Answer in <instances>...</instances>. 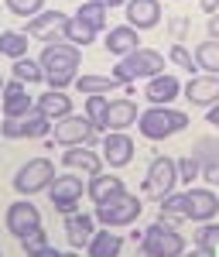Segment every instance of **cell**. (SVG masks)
I'll return each mask as SVG.
<instances>
[{
  "mask_svg": "<svg viewBox=\"0 0 219 257\" xmlns=\"http://www.w3.org/2000/svg\"><path fill=\"white\" fill-rule=\"evenodd\" d=\"M79 59H82V52L76 45H69V41H52V45H45L41 55H38V65H41V72H45L48 89L65 93L69 82L79 79Z\"/></svg>",
  "mask_w": 219,
  "mask_h": 257,
  "instance_id": "1",
  "label": "cell"
},
{
  "mask_svg": "<svg viewBox=\"0 0 219 257\" xmlns=\"http://www.w3.org/2000/svg\"><path fill=\"white\" fill-rule=\"evenodd\" d=\"M185 127H188V113H181L175 106H147V110H140V120H137V131L147 141L175 138Z\"/></svg>",
  "mask_w": 219,
  "mask_h": 257,
  "instance_id": "2",
  "label": "cell"
},
{
  "mask_svg": "<svg viewBox=\"0 0 219 257\" xmlns=\"http://www.w3.org/2000/svg\"><path fill=\"white\" fill-rule=\"evenodd\" d=\"M164 76V55L154 52V48H137L134 55H127V59H117L113 65V79L123 86V82H134V79H158Z\"/></svg>",
  "mask_w": 219,
  "mask_h": 257,
  "instance_id": "3",
  "label": "cell"
},
{
  "mask_svg": "<svg viewBox=\"0 0 219 257\" xmlns=\"http://www.w3.org/2000/svg\"><path fill=\"white\" fill-rule=\"evenodd\" d=\"M52 182H55V161H48V158L24 161L18 172H14V178H11V185H14V192H18L21 199H31V196H38V192H48Z\"/></svg>",
  "mask_w": 219,
  "mask_h": 257,
  "instance_id": "4",
  "label": "cell"
},
{
  "mask_svg": "<svg viewBox=\"0 0 219 257\" xmlns=\"http://www.w3.org/2000/svg\"><path fill=\"white\" fill-rule=\"evenodd\" d=\"M137 250H140V254H147V257H181L188 247H185V237L178 233V226L151 223V226L140 233Z\"/></svg>",
  "mask_w": 219,
  "mask_h": 257,
  "instance_id": "5",
  "label": "cell"
},
{
  "mask_svg": "<svg viewBox=\"0 0 219 257\" xmlns=\"http://www.w3.org/2000/svg\"><path fill=\"white\" fill-rule=\"evenodd\" d=\"M175 185H178V158H164V155L151 158L147 175H144V185H140L144 196L158 199V206H161L168 196H175Z\"/></svg>",
  "mask_w": 219,
  "mask_h": 257,
  "instance_id": "6",
  "label": "cell"
},
{
  "mask_svg": "<svg viewBox=\"0 0 219 257\" xmlns=\"http://www.w3.org/2000/svg\"><path fill=\"white\" fill-rule=\"evenodd\" d=\"M144 213V199L134 196V192H123L120 199L106 202V206H96V223L103 230H120V226H134L137 216Z\"/></svg>",
  "mask_w": 219,
  "mask_h": 257,
  "instance_id": "7",
  "label": "cell"
},
{
  "mask_svg": "<svg viewBox=\"0 0 219 257\" xmlns=\"http://www.w3.org/2000/svg\"><path fill=\"white\" fill-rule=\"evenodd\" d=\"M86 185H89V182H82V175H76V172H62V175H55L52 189H48L52 209H55L59 216L79 213V202H82V196H86Z\"/></svg>",
  "mask_w": 219,
  "mask_h": 257,
  "instance_id": "8",
  "label": "cell"
},
{
  "mask_svg": "<svg viewBox=\"0 0 219 257\" xmlns=\"http://www.w3.org/2000/svg\"><path fill=\"white\" fill-rule=\"evenodd\" d=\"M100 134L103 131L89 117H65L52 127V141L62 144L65 151H69V148H89V144L100 141Z\"/></svg>",
  "mask_w": 219,
  "mask_h": 257,
  "instance_id": "9",
  "label": "cell"
},
{
  "mask_svg": "<svg viewBox=\"0 0 219 257\" xmlns=\"http://www.w3.org/2000/svg\"><path fill=\"white\" fill-rule=\"evenodd\" d=\"M4 223H7V230L18 240H28L31 233H41V213H38V206H35L31 199L11 202L7 213H4Z\"/></svg>",
  "mask_w": 219,
  "mask_h": 257,
  "instance_id": "10",
  "label": "cell"
},
{
  "mask_svg": "<svg viewBox=\"0 0 219 257\" xmlns=\"http://www.w3.org/2000/svg\"><path fill=\"white\" fill-rule=\"evenodd\" d=\"M69 14L65 11H41L38 18H31L24 24V35L28 38H38L45 45H52V41H65V28H69Z\"/></svg>",
  "mask_w": 219,
  "mask_h": 257,
  "instance_id": "11",
  "label": "cell"
},
{
  "mask_svg": "<svg viewBox=\"0 0 219 257\" xmlns=\"http://www.w3.org/2000/svg\"><path fill=\"white\" fill-rule=\"evenodd\" d=\"M185 216L188 223H216L219 216V196L212 189H185Z\"/></svg>",
  "mask_w": 219,
  "mask_h": 257,
  "instance_id": "12",
  "label": "cell"
},
{
  "mask_svg": "<svg viewBox=\"0 0 219 257\" xmlns=\"http://www.w3.org/2000/svg\"><path fill=\"white\" fill-rule=\"evenodd\" d=\"M0 134L11 141H24V138H45L52 134V120L41 113L38 106L28 113V117H18V120H4L0 123Z\"/></svg>",
  "mask_w": 219,
  "mask_h": 257,
  "instance_id": "13",
  "label": "cell"
},
{
  "mask_svg": "<svg viewBox=\"0 0 219 257\" xmlns=\"http://www.w3.org/2000/svg\"><path fill=\"white\" fill-rule=\"evenodd\" d=\"M134 161V138L123 134V131H110L103 138V165L110 168H123Z\"/></svg>",
  "mask_w": 219,
  "mask_h": 257,
  "instance_id": "14",
  "label": "cell"
},
{
  "mask_svg": "<svg viewBox=\"0 0 219 257\" xmlns=\"http://www.w3.org/2000/svg\"><path fill=\"white\" fill-rule=\"evenodd\" d=\"M185 99L192 103V106H216L219 103V76H192V79L185 82Z\"/></svg>",
  "mask_w": 219,
  "mask_h": 257,
  "instance_id": "15",
  "label": "cell"
},
{
  "mask_svg": "<svg viewBox=\"0 0 219 257\" xmlns=\"http://www.w3.org/2000/svg\"><path fill=\"white\" fill-rule=\"evenodd\" d=\"M127 192V185H123V178H117L113 172H103V175H93L89 178V185H86V196L93 199V206H106V202H113Z\"/></svg>",
  "mask_w": 219,
  "mask_h": 257,
  "instance_id": "16",
  "label": "cell"
},
{
  "mask_svg": "<svg viewBox=\"0 0 219 257\" xmlns=\"http://www.w3.org/2000/svg\"><path fill=\"white\" fill-rule=\"evenodd\" d=\"M93 237H96V216H93V213H82L79 209V213L65 216V240H69L76 250L89 247Z\"/></svg>",
  "mask_w": 219,
  "mask_h": 257,
  "instance_id": "17",
  "label": "cell"
},
{
  "mask_svg": "<svg viewBox=\"0 0 219 257\" xmlns=\"http://www.w3.org/2000/svg\"><path fill=\"white\" fill-rule=\"evenodd\" d=\"M35 110V99L28 93V86L18 79L7 82V89H4V120H18V117H28Z\"/></svg>",
  "mask_w": 219,
  "mask_h": 257,
  "instance_id": "18",
  "label": "cell"
},
{
  "mask_svg": "<svg viewBox=\"0 0 219 257\" xmlns=\"http://www.w3.org/2000/svg\"><path fill=\"white\" fill-rule=\"evenodd\" d=\"M127 24L134 31H147L161 24V0H127Z\"/></svg>",
  "mask_w": 219,
  "mask_h": 257,
  "instance_id": "19",
  "label": "cell"
},
{
  "mask_svg": "<svg viewBox=\"0 0 219 257\" xmlns=\"http://www.w3.org/2000/svg\"><path fill=\"white\" fill-rule=\"evenodd\" d=\"M140 120V110L137 103L130 96L123 99H110V110H106V123H103V134H110V131H127L130 123H137Z\"/></svg>",
  "mask_w": 219,
  "mask_h": 257,
  "instance_id": "20",
  "label": "cell"
},
{
  "mask_svg": "<svg viewBox=\"0 0 219 257\" xmlns=\"http://www.w3.org/2000/svg\"><path fill=\"white\" fill-rule=\"evenodd\" d=\"M62 165L69 168V172H76V175H103V158L93 151V148H69V151H62Z\"/></svg>",
  "mask_w": 219,
  "mask_h": 257,
  "instance_id": "21",
  "label": "cell"
},
{
  "mask_svg": "<svg viewBox=\"0 0 219 257\" xmlns=\"http://www.w3.org/2000/svg\"><path fill=\"white\" fill-rule=\"evenodd\" d=\"M137 48H140V41H137V31H134L130 24H117V28H110V35H106V52H110V55L127 59V55H134Z\"/></svg>",
  "mask_w": 219,
  "mask_h": 257,
  "instance_id": "22",
  "label": "cell"
},
{
  "mask_svg": "<svg viewBox=\"0 0 219 257\" xmlns=\"http://www.w3.org/2000/svg\"><path fill=\"white\" fill-rule=\"evenodd\" d=\"M178 93H181V82L175 76H168V72L144 86V96H147V103H154V106H171V99L178 96Z\"/></svg>",
  "mask_w": 219,
  "mask_h": 257,
  "instance_id": "23",
  "label": "cell"
},
{
  "mask_svg": "<svg viewBox=\"0 0 219 257\" xmlns=\"http://www.w3.org/2000/svg\"><path fill=\"white\" fill-rule=\"evenodd\" d=\"M35 106H38L45 117L52 120V123H59V120L72 117V99L65 96V93H59V89H48V93H41L38 99H35Z\"/></svg>",
  "mask_w": 219,
  "mask_h": 257,
  "instance_id": "24",
  "label": "cell"
},
{
  "mask_svg": "<svg viewBox=\"0 0 219 257\" xmlns=\"http://www.w3.org/2000/svg\"><path fill=\"white\" fill-rule=\"evenodd\" d=\"M120 250H123V237L113 233V230H96L93 243L86 247L89 257H120Z\"/></svg>",
  "mask_w": 219,
  "mask_h": 257,
  "instance_id": "25",
  "label": "cell"
},
{
  "mask_svg": "<svg viewBox=\"0 0 219 257\" xmlns=\"http://www.w3.org/2000/svg\"><path fill=\"white\" fill-rule=\"evenodd\" d=\"M195 65H199V76H219V41L205 38L195 48Z\"/></svg>",
  "mask_w": 219,
  "mask_h": 257,
  "instance_id": "26",
  "label": "cell"
},
{
  "mask_svg": "<svg viewBox=\"0 0 219 257\" xmlns=\"http://www.w3.org/2000/svg\"><path fill=\"white\" fill-rule=\"evenodd\" d=\"M117 86L120 82L113 76H79L76 79V89H79L82 96H110Z\"/></svg>",
  "mask_w": 219,
  "mask_h": 257,
  "instance_id": "27",
  "label": "cell"
},
{
  "mask_svg": "<svg viewBox=\"0 0 219 257\" xmlns=\"http://www.w3.org/2000/svg\"><path fill=\"white\" fill-rule=\"evenodd\" d=\"M0 55H7L11 62L28 59V35L24 31H0Z\"/></svg>",
  "mask_w": 219,
  "mask_h": 257,
  "instance_id": "28",
  "label": "cell"
},
{
  "mask_svg": "<svg viewBox=\"0 0 219 257\" xmlns=\"http://www.w3.org/2000/svg\"><path fill=\"white\" fill-rule=\"evenodd\" d=\"M72 18L82 21L86 28H93V31L100 35L103 28H106V7H103V4H96V0H86V4H79V11H76Z\"/></svg>",
  "mask_w": 219,
  "mask_h": 257,
  "instance_id": "29",
  "label": "cell"
},
{
  "mask_svg": "<svg viewBox=\"0 0 219 257\" xmlns=\"http://www.w3.org/2000/svg\"><path fill=\"white\" fill-rule=\"evenodd\" d=\"M185 192H175V196H168L161 202V213H158V223H168V226H178L185 223Z\"/></svg>",
  "mask_w": 219,
  "mask_h": 257,
  "instance_id": "30",
  "label": "cell"
},
{
  "mask_svg": "<svg viewBox=\"0 0 219 257\" xmlns=\"http://www.w3.org/2000/svg\"><path fill=\"white\" fill-rule=\"evenodd\" d=\"M14 79L24 82V86H31V82H45V72H41L38 59H21V62H14Z\"/></svg>",
  "mask_w": 219,
  "mask_h": 257,
  "instance_id": "31",
  "label": "cell"
},
{
  "mask_svg": "<svg viewBox=\"0 0 219 257\" xmlns=\"http://www.w3.org/2000/svg\"><path fill=\"white\" fill-rule=\"evenodd\" d=\"M65 41H69V45H76V48H86V45H93V41H96V31H93V28H86V24H82V21H69V28H65Z\"/></svg>",
  "mask_w": 219,
  "mask_h": 257,
  "instance_id": "32",
  "label": "cell"
},
{
  "mask_svg": "<svg viewBox=\"0 0 219 257\" xmlns=\"http://www.w3.org/2000/svg\"><path fill=\"white\" fill-rule=\"evenodd\" d=\"M106 110H110V96H86V113H82V117H89L103 131V123H106Z\"/></svg>",
  "mask_w": 219,
  "mask_h": 257,
  "instance_id": "33",
  "label": "cell"
},
{
  "mask_svg": "<svg viewBox=\"0 0 219 257\" xmlns=\"http://www.w3.org/2000/svg\"><path fill=\"white\" fill-rule=\"evenodd\" d=\"M168 59L175 62L178 69H185L188 76H199V65H195V55L185 48V45H171V52H168Z\"/></svg>",
  "mask_w": 219,
  "mask_h": 257,
  "instance_id": "34",
  "label": "cell"
},
{
  "mask_svg": "<svg viewBox=\"0 0 219 257\" xmlns=\"http://www.w3.org/2000/svg\"><path fill=\"white\" fill-rule=\"evenodd\" d=\"M195 247H205V250H219V223H205L195 230V237H192Z\"/></svg>",
  "mask_w": 219,
  "mask_h": 257,
  "instance_id": "35",
  "label": "cell"
},
{
  "mask_svg": "<svg viewBox=\"0 0 219 257\" xmlns=\"http://www.w3.org/2000/svg\"><path fill=\"white\" fill-rule=\"evenodd\" d=\"M7 11L11 14H18V18H38L41 11H45V0H7Z\"/></svg>",
  "mask_w": 219,
  "mask_h": 257,
  "instance_id": "36",
  "label": "cell"
},
{
  "mask_svg": "<svg viewBox=\"0 0 219 257\" xmlns=\"http://www.w3.org/2000/svg\"><path fill=\"white\" fill-rule=\"evenodd\" d=\"M199 175H202V165L192 158V155H188V158H178V182H185V185L192 189V182Z\"/></svg>",
  "mask_w": 219,
  "mask_h": 257,
  "instance_id": "37",
  "label": "cell"
},
{
  "mask_svg": "<svg viewBox=\"0 0 219 257\" xmlns=\"http://www.w3.org/2000/svg\"><path fill=\"white\" fill-rule=\"evenodd\" d=\"M192 158L199 161V165L216 161L219 158V144H216V141H199V144H195V151H192Z\"/></svg>",
  "mask_w": 219,
  "mask_h": 257,
  "instance_id": "38",
  "label": "cell"
},
{
  "mask_svg": "<svg viewBox=\"0 0 219 257\" xmlns=\"http://www.w3.org/2000/svg\"><path fill=\"white\" fill-rule=\"evenodd\" d=\"M21 247H24V254H28V257L41 254V250L48 247V237H45V230H41V233H31L28 240H21Z\"/></svg>",
  "mask_w": 219,
  "mask_h": 257,
  "instance_id": "39",
  "label": "cell"
},
{
  "mask_svg": "<svg viewBox=\"0 0 219 257\" xmlns=\"http://www.w3.org/2000/svg\"><path fill=\"white\" fill-rule=\"evenodd\" d=\"M202 178H205L209 185H219V158L209 161V165H202Z\"/></svg>",
  "mask_w": 219,
  "mask_h": 257,
  "instance_id": "40",
  "label": "cell"
},
{
  "mask_svg": "<svg viewBox=\"0 0 219 257\" xmlns=\"http://www.w3.org/2000/svg\"><path fill=\"white\" fill-rule=\"evenodd\" d=\"M181 257H216V250H205V247H192V250H185Z\"/></svg>",
  "mask_w": 219,
  "mask_h": 257,
  "instance_id": "41",
  "label": "cell"
},
{
  "mask_svg": "<svg viewBox=\"0 0 219 257\" xmlns=\"http://www.w3.org/2000/svg\"><path fill=\"white\" fill-rule=\"evenodd\" d=\"M199 7L212 18V14H219V0H199Z\"/></svg>",
  "mask_w": 219,
  "mask_h": 257,
  "instance_id": "42",
  "label": "cell"
},
{
  "mask_svg": "<svg viewBox=\"0 0 219 257\" xmlns=\"http://www.w3.org/2000/svg\"><path fill=\"white\" fill-rule=\"evenodd\" d=\"M185 24H188L185 18H175V21H171V35H175V38H181V35H185Z\"/></svg>",
  "mask_w": 219,
  "mask_h": 257,
  "instance_id": "43",
  "label": "cell"
},
{
  "mask_svg": "<svg viewBox=\"0 0 219 257\" xmlns=\"http://www.w3.org/2000/svg\"><path fill=\"white\" fill-rule=\"evenodd\" d=\"M205 28H209V38H216V41H219V14H212Z\"/></svg>",
  "mask_w": 219,
  "mask_h": 257,
  "instance_id": "44",
  "label": "cell"
},
{
  "mask_svg": "<svg viewBox=\"0 0 219 257\" xmlns=\"http://www.w3.org/2000/svg\"><path fill=\"white\" fill-rule=\"evenodd\" d=\"M205 120H209L212 127H219V103H216V106H209V110H205Z\"/></svg>",
  "mask_w": 219,
  "mask_h": 257,
  "instance_id": "45",
  "label": "cell"
},
{
  "mask_svg": "<svg viewBox=\"0 0 219 257\" xmlns=\"http://www.w3.org/2000/svg\"><path fill=\"white\" fill-rule=\"evenodd\" d=\"M96 4H103L106 11H113V7H127V0H96Z\"/></svg>",
  "mask_w": 219,
  "mask_h": 257,
  "instance_id": "46",
  "label": "cell"
},
{
  "mask_svg": "<svg viewBox=\"0 0 219 257\" xmlns=\"http://www.w3.org/2000/svg\"><path fill=\"white\" fill-rule=\"evenodd\" d=\"M35 257H62V250H55V247H52V243H48V247H45V250H41V254H35Z\"/></svg>",
  "mask_w": 219,
  "mask_h": 257,
  "instance_id": "47",
  "label": "cell"
},
{
  "mask_svg": "<svg viewBox=\"0 0 219 257\" xmlns=\"http://www.w3.org/2000/svg\"><path fill=\"white\" fill-rule=\"evenodd\" d=\"M62 257H82L79 250H62Z\"/></svg>",
  "mask_w": 219,
  "mask_h": 257,
  "instance_id": "48",
  "label": "cell"
},
{
  "mask_svg": "<svg viewBox=\"0 0 219 257\" xmlns=\"http://www.w3.org/2000/svg\"><path fill=\"white\" fill-rule=\"evenodd\" d=\"M4 89H7V82H4V76H0V93H4Z\"/></svg>",
  "mask_w": 219,
  "mask_h": 257,
  "instance_id": "49",
  "label": "cell"
},
{
  "mask_svg": "<svg viewBox=\"0 0 219 257\" xmlns=\"http://www.w3.org/2000/svg\"><path fill=\"white\" fill-rule=\"evenodd\" d=\"M137 257H147V254H140V250H137Z\"/></svg>",
  "mask_w": 219,
  "mask_h": 257,
  "instance_id": "50",
  "label": "cell"
},
{
  "mask_svg": "<svg viewBox=\"0 0 219 257\" xmlns=\"http://www.w3.org/2000/svg\"><path fill=\"white\" fill-rule=\"evenodd\" d=\"M82 4H86V0H82Z\"/></svg>",
  "mask_w": 219,
  "mask_h": 257,
  "instance_id": "51",
  "label": "cell"
},
{
  "mask_svg": "<svg viewBox=\"0 0 219 257\" xmlns=\"http://www.w3.org/2000/svg\"><path fill=\"white\" fill-rule=\"evenodd\" d=\"M0 257H4V254H0Z\"/></svg>",
  "mask_w": 219,
  "mask_h": 257,
  "instance_id": "52",
  "label": "cell"
}]
</instances>
